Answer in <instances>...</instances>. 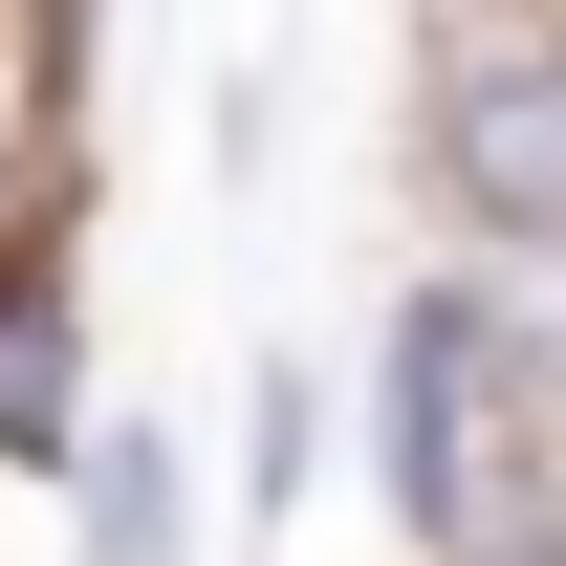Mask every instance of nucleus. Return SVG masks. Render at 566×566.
<instances>
[{
	"mask_svg": "<svg viewBox=\"0 0 566 566\" xmlns=\"http://www.w3.org/2000/svg\"><path fill=\"white\" fill-rule=\"evenodd\" d=\"M66 523H87V566H175L197 545V458L153 415H87V458H66Z\"/></svg>",
	"mask_w": 566,
	"mask_h": 566,
	"instance_id": "obj_4",
	"label": "nucleus"
},
{
	"mask_svg": "<svg viewBox=\"0 0 566 566\" xmlns=\"http://www.w3.org/2000/svg\"><path fill=\"white\" fill-rule=\"evenodd\" d=\"M87 458V197H0V480Z\"/></svg>",
	"mask_w": 566,
	"mask_h": 566,
	"instance_id": "obj_3",
	"label": "nucleus"
},
{
	"mask_svg": "<svg viewBox=\"0 0 566 566\" xmlns=\"http://www.w3.org/2000/svg\"><path fill=\"white\" fill-rule=\"evenodd\" d=\"M305 436H327V392H305V370L262 349V392H240V523H262V545L305 523Z\"/></svg>",
	"mask_w": 566,
	"mask_h": 566,
	"instance_id": "obj_5",
	"label": "nucleus"
},
{
	"mask_svg": "<svg viewBox=\"0 0 566 566\" xmlns=\"http://www.w3.org/2000/svg\"><path fill=\"white\" fill-rule=\"evenodd\" d=\"M415 197L480 283L566 305V22H436L415 44Z\"/></svg>",
	"mask_w": 566,
	"mask_h": 566,
	"instance_id": "obj_1",
	"label": "nucleus"
},
{
	"mask_svg": "<svg viewBox=\"0 0 566 566\" xmlns=\"http://www.w3.org/2000/svg\"><path fill=\"white\" fill-rule=\"evenodd\" d=\"M370 501H392L415 566H458L501 501V283L480 262H415L392 327H370Z\"/></svg>",
	"mask_w": 566,
	"mask_h": 566,
	"instance_id": "obj_2",
	"label": "nucleus"
}]
</instances>
